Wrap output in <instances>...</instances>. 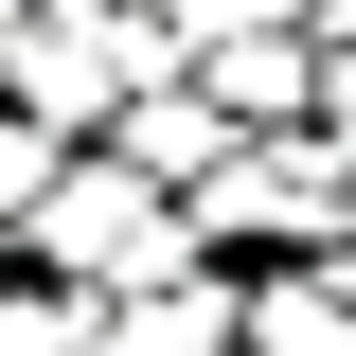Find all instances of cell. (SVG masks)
Returning a JSON list of instances; mask_svg holds the SVG:
<instances>
[{"mask_svg":"<svg viewBox=\"0 0 356 356\" xmlns=\"http://www.w3.org/2000/svg\"><path fill=\"white\" fill-rule=\"evenodd\" d=\"M143 72H178L161 0H18V18H0V107L54 125V143H89Z\"/></svg>","mask_w":356,"mask_h":356,"instance_id":"obj_1","label":"cell"},{"mask_svg":"<svg viewBox=\"0 0 356 356\" xmlns=\"http://www.w3.org/2000/svg\"><path fill=\"white\" fill-rule=\"evenodd\" d=\"M161 250H196V232H178V196L125 143H72V161L36 178V214H18V267H54V285H125V267H161Z\"/></svg>","mask_w":356,"mask_h":356,"instance_id":"obj_2","label":"cell"},{"mask_svg":"<svg viewBox=\"0 0 356 356\" xmlns=\"http://www.w3.org/2000/svg\"><path fill=\"white\" fill-rule=\"evenodd\" d=\"M107 356H232V267L214 250H161L107 285Z\"/></svg>","mask_w":356,"mask_h":356,"instance_id":"obj_3","label":"cell"},{"mask_svg":"<svg viewBox=\"0 0 356 356\" xmlns=\"http://www.w3.org/2000/svg\"><path fill=\"white\" fill-rule=\"evenodd\" d=\"M232 356H356V303L303 250H267V267H232Z\"/></svg>","mask_w":356,"mask_h":356,"instance_id":"obj_4","label":"cell"},{"mask_svg":"<svg viewBox=\"0 0 356 356\" xmlns=\"http://www.w3.org/2000/svg\"><path fill=\"white\" fill-rule=\"evenodd\" d=\"M89 143H125V161H143V178H161V196H178V178H196V161H214V143H232V107H214V89H196V72H143V89H125V107H107V125H89Z\"/></svg>","mask_w":356,"mask_h":356,"instance_id":"obj_5","label":"cell"},{"mask_svg":"<svg viewBox=\"0 0 356 356\" xmlns=\"http://www.w3.org/2000/svg\"><path fill=\"white\" fill-rule=\"evenodd\" d=\"M303 72H321V36H303V18H250V36H214V54H196V89H214L232 125H303Z\"/></svg>","mask_w":356,"mask_h":356,"instance_id":"obj_6","label":"cell"},{"mask_svg":"<svg viewBox=\"0 0 356 356\" xmlns=\"http://www.w3.org/2000/svg\"><path fill=\"white\" fill-rule=\"evenodd\" d=\"M0 356H107V285H54L0 250Z\"/></svg>","mask_w":356,"mask_h":356,"instance_id":"obj_7","label":"cell"},{"mask_svg":"<svg viewBox=\"0 0 356 356\" xmlns=\"http://www.w3.org/2000/svg\"><path fill=\"white\" fill-rule=\"evenodd\" d=\"M54 161H72V143H54V125H18V107H0V250H18V214H36V178Z\"/></svg>","mask_w":356,"mask_h":356,"instance_id":"obj_8","label":"cell"},{"mask_svg":"<svg viewBox=\"0 0 356 356\" xmlns=\"http://www.w3.org/2000/svg\"><path fill=\"white\" fill-rule=\"evenodd\" d=\"M0 18H18V0H0Z\"/></svg>","mask_w":356,"mask_h":356,"instance_id":"obj_9","label":"cell"}]
</instances>
